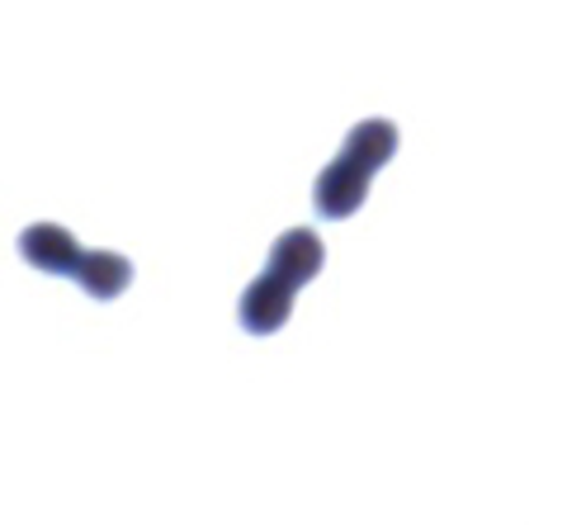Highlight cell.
I'll list each match as a JSON object with an SVG mask.
<instances>
[{
  "instance_id": "obj_3",
  "label": "cell",
  "mask_w": 567,
  "mask_h": 525,
  "mask_svg": "<svg viewBox=\"0 0 567 525\" xmlns=\"http://www.w3.org/2000/svg\"><path fill=\"white\" fill-rule=\"evenodd\" d=\"M20 256L43 275H66L76 279L85 270V247L66 233L62 223H33L20 233Z\"/></svg>"
},
{
  "instance_id": "obj_2",
  "label": "cell",
  "mask_w": 567,
  "mask_h": 525,
  "mask_svg": "<svg viewBox=\"0 0 567 525\" xmlns=\"http://www.w3.org/2000/svg\"><path fill=\"white\" fill-rule=\"evenodd\" d=\"M393 152H398V124H388V119H364V124H354L346 133L341 152L322 166V175H317V185H312L317 214L350 218L354 208L369 199V185H374V175L388 166Z\"/></svg>"
},
{
  "instance_id": "obj_4",
  "label": "cell",
  "mask_w": 567,
  "mask_h": 525,
  "mask_svg": "<svg viewBox=\"0 0 567 525\" xmlns=\"http://www.w3.org/2000/svg\"><path fill=\"white\" fill-rule=\"evenodd\" d=\"M76 285L91 299H118L133 285V260L123 251H85V270L76 275Z\"/></svg>"
},
{
  "instance_id": "obj_1",
  "label": "cell",
  "mask_w": 567,
  "mask_h": 525,
  "mask_svg": "<svg viewBox=\"0 0 567 525\" xmlns=\"http://www.w3.org/2000/svg\"><path fill=\"white\" fill-rule=\"evenodd\" d=\"M322 260H327V247L312 227H289L284 237H275L265 270L241 294V308H237L241 327L251 331V337H270V331H279L284 322H289L298 289H303L308 279H317Z\"/></svg>"
}]
</instances>
